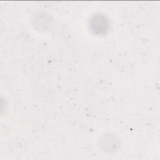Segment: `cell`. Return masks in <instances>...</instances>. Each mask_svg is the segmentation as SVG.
Returning a JSON list of instances; mask_svg holds the SVG:
<instances>
[{
	"instance_id": "6da1fadb",
	"label": "cell",
	"mask_w": 160,
	"mask_h": 160,
	"mask_svg": "<svg viewBox=\"0 0 160 160\" xmlns=\"http://www.w3.org/2000/svg\"><path fill=\"white\" fill-rule=\"evenodd\" d=\"M108 26V22L106 18L100 16H95L92 19L91 23L92 30L94 32H98L100 34L107 30Z\"/></svg>"
}]
</instances>
